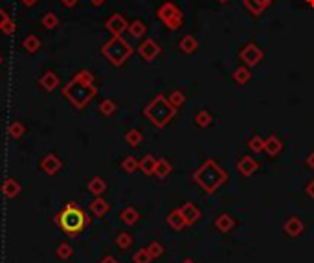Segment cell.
I'll return each mask as SVG.
<instances>
[{"instance_id":"1","label":"cell","mask_w":314,"mask_h":263,"mask_svg":"<svg viewBox=\"0 0 314 263\" xmlns=\"http://www.w3.org/2000/svg\"><path fill=\"white\" fill-rule=\"evenodd\" d=\"M55 221L59 223L61 230L68 237H77L90 224L88 215L77 206V202H68V204H65V208L59 212V215H55Z\"/></svg>"},{"instance_id":"2","label":"cell","mask_w":314,"mask_h":263,"mask_svg":"<svg viewBox=\"0 0 314 263\" xmlns=\"http://www.w3.org/2000/svg\"><path fill=\"white\" fill-rule=\"evenodd\" d=\"M195 182L204 188L206 193H215L221 184H224L228 179V173L219 166L215 160H206L199 170L195 171Z\"/></svg>"},{"instance_id":"3","label":"cell","mask_w":314,"mask_h":263,"mask_svg":"<svg viewBox=\"0 0 314 263\" xmlns=\"http://www.w3.org/2000/svg\"><path fill=\"white\" fill-rule=\"evenodd\" d=\"M144 114H145V118L153 123V125L162 129V127H166L167 123L174 118L176 109L171 105L169 100H167L164 94H158V96L144 109Z\"/></svg>"},{"instance_id":"4","label":"cell","mask_w":314,"mask_h":263,"mask_svg":"<svg viewBox=\"0 0 314 263\" xmlns=\"http://www.w3.org/2000/svg\"><path fill=\"white\" fill-rule=\"evenodd\" d=\"M65 96L68 98L77 109H83L88 101L96 96V88H94L92 83H85V81H81L79 78H74L68 85H66Z\"/></svg>"},{"instance_id":"5","label":"cell","mask_w":314,"mask_h":263,"mask_svg":"<svg viewBox=\"0 0 314 263\" xmlns=\"http://www.w3.org/2000/svg\"><path fill=\"white\" fill-rule=\"evenodd\" d=\"M103 55L112 63L114 66H122L123 63L132 55V46L123 39L122 35L120 37H112L110 41H107L103 46Z\"/></svg>"},{"instance_id":"6","label":"cell","mask_w":314,"mask_h":263,"mask_svg":"<svg viewBox=\"0 0 314 263\" xmlns=\"http://www.w3.org/2000/svg\"><path fill=\"white\" fill-rule=\"evenodd\" d=\"M156 17L162 21V24L171 31H176L182 28L184 24V13L182 9L173 2H164L160 8L156 9Z\"/></svg>"},{"instance_id":"7","label":"cell","mask_w":314,"mask_h":263,"mask_svg":"<svg viewBox=\"0 0 314 263\" xmlns=\"http://www.w3.org/2000/svg\"><path fill=\"white\" fill-rule=\"evenodd\" d=\"M239 57H241V61H243L244 65L248 66V68H252V66H258L259 63H261V59H263V50L259 48L258 44L248 43L243 50H241Z\"/></svg>"},{"instance_id":"8","label":"cell","mask_w":314,"mask_h":263,"mask_svg":"<svg viewBox=\"0 0 314 263\" xmlns=\"http://www.w3.org/2000/svg\"><path fill=\"white\" fill-rule=\"evenodd\" d=\"M160 52H162L160 44L154 39H145L138 48V53L144 57V61H153V59H156L160 55Z\"/></svg>"},{"instance_id":"9","label":"cell","mask_w":314,"mask_h":263,"mask_svg":"<svg viewBox=\"0 0 314 263\" xmlns=\"http://www.w3.org/2000/svg\"><path fill=\"white\" fill-rule=\"evenodd\" d=\"M105 28L112 33V37H120L123 33V31H127V28H129V22L125 21V17L120 13H114L112 17L109 18V21L105 22Z\"/></svg>"},{"instance_id":"10","label":"cell","mask_w":314,"mask_h":263,"mask_svg":"<svg viewBox=\"0 0 314 263\" xmlns=\"http://www.w3.org/2000/svg\"><path fill=\"white\" fill-rule=\"evenodd\" d=\"M258 170H259L258 160H256L253 157H250V155L239 158V162H237V171H239L243 177H252Z\"/></svg>"},{"instance_id":"11","label":"cell","mask_w":314,"mask_h":263,"mask_svg":"<svg viewBox=\"0 0 314 263\" xmlns=\"http://www.w3.org/2000/svg\"><path fill=\"white\" fill-rule=\"evenodd\" d=\"M179 210L188 227H191V224H195L197 221L201 219V210H199V206L193 204V202H186V204H182V208H179Z\"/></svg>"},{"instance_id":"12","label":"cell","mask_w":314,"mask_h":263,"mask_svg":"<svg viewBox=\"0 0 314 263\" xmlns=\"http://www.w3.org/2000/svg\"><path fill=\"white\" fill-rule=\"evenodd\" d=\"M283 230L285 234H287L288 237H298L303 234V230H305V224H303V221L300 219V217H288L287 221H285L283 224Z\"/></svg>"},{"instance_id":"13","label":"cell","mask_w":314,"mask_h":263,"mask_svg":"<svg viewBox=\"0 0 314 263\" xmlns=\"http://www.w3.org/2000/svg\"><path fill=\"white\" fill-rule=\"evenodd\" d=\"M61 167H63L61 158L55 157V155H52V153L46 155V157L41 160V170H43L44 173H48V175H55Z\"/></svg>"},{"instance_id":"14","label":"cell","mask_w":314,"mask_h":263,"mask_svg":"<svg viewBox=\"0 0 314 263\" xmlns=\"http://www.w3.org/2000/svg\"><path fill=\"white\" fill-rule=\"evenodd\" d=\"M244 2V8L248 9L252 15H261L268 6L272 4V0H243Z\"/></svg>"},{"instance_id":"15","label":"cell","mask_w":314,"mask_h":263,"mask_svg":"<svg viewBox=\"0 0 314 263\" xmlns=\"http://www.w3.org/2000/svg\"><path fill=\"white\" fill-rule=\"evenodd\" d=\"M233 227H235V219L231 217V215L228 214H221L215 219V228H217L219 232H223V234H228L233 230Z\"/></svg>"},{"instance_id":"16","label":"cell","mask_w":314,"mask_h":263,"mask_svg":"<svg viewBox=\"0 0 314 263\" xmlns=\"http://www.w3.org/2000/svg\"><path fill=\"white\" fill-rule=\"evenodd\" d=\"M281 149H283V144H281V140H279L278 136L270 135L268 138H265V153L266 155L276 157V155L281 153Z\"/></svg>"},{"instance_id":"17","label":"cell","mask_w":314,"mask_h":263,"mask_svg":"<svg viewBox=\"0 0 314 263\" xmlns=\"http://www.w3.org/2000/svg\"><path fill=\"white\" fill-rule=\"evenodd\" d=\"M179 48H180V52H184V53H195L197 50H199V41H197L193 35H184L182 39L179 41Z\"/></svg>"},{"instance_id":"18","label":"cell","mask_w":314,"mask_h":263,"mask_svg":"<svg viewBox=\"0 0 314 263\" xmlns=\"http://www.w3.org/2000/svg\"><path fill=\"white\" fill-rule=\"evenodd\" d=\"M167 224H169L173 230H182V228H186L188 224H186V221H184V217H182V214H180V210L176 208V210H173V212H169V215H167Z\"/></svg>"},{"instance_id":"19","label":"cell","mask_w":314,"mask_h":263,"mask_svg":"<svg viewBox=\"0 0 314 263\" xmlns=\"http://www.w3.org/2000/svg\"><path fill=\"white\" fill-rule=\"evenodd\" d=\"M171 171H173V166L167 158H158L156 160V167H154V175L158 179H167L171 175Z\"/></svg>"},{"instance_id":"20","label":"cell","mask_w":314,"mask_h":263,"mask_svg":"<svg viewBox=\"0 0 314 263\" xmlns=\"http://www.w3.org/2000/svg\"><path fill=\"white\" fill-rule=\"evenodd\" d=\"M41 87L44 88V90H48V92H52L53 88H57V85H59V78H57L55 72L48 70L46 74H43V78H41Z\"/></svg>"},{"instance_id":"21","label":"cell","mask_w":314,"mask_h":263,"mask_svg":"<svg viewBox=\"0 0 314 263\" xmlns=\"http://www.w3.org/2000/svg\"><path fill=\"white\" fill-rule=\"evenodd\" d=\"M2 192L8 199H13L17 197L18 193H21V184H18V180L15 179H6L4 184H2Z\"/></svg>"},{"instance_id":"22","label":"cell","mask_w":314,"mask_h":263,"mask_svg":"<svg viewBox=\"0 0 314 263\" xmlns=\"http://www.w3.org/2000/svg\"><path fill=\"white\" fill-rule=\"evenodd\" d=\"M231 78H233V81L239 85H246L252 79V72H250V68L246 65L244 66H239V68H235L233 70V74H231Z\"/></svg>"},{"instance_id":"23","label":"cell","mask_w":314,"mask_h":263,"mask_svg":"<svg viewBox=\"0 0 314 263\" xmlns=\"http://www.w3.org/2000/svg\"><path fill=\"white\" fill-rule=\"evenodd\" d=\"M90 210H92V214L96 215V217H103V215L110 210V206H109V202L105 201V199L96 197V199H94V201H92Z\"/></svg>"},{"instance_id":"24","label":"cell","mask_w":314,"mask_h":263,"mask_svg":"<svg viewBox=\"0 0 314 263\" xmlns=\"http://www.w3.org/2000/svg\"><path fill=\"white\" fill-rule=\"evenodd\" d=\"M120 219H122L125 224H129V227H132V224L138 223L140 214H138V210H136V208L127 206L125 210H122V214H120Z\"/></svg>"},{"instance_id":"25","label":"cell","mask_w":314,"mask_h":263,"mask_svg":"<svg viewBox=\"0 0 314 263\" xmlns=\"http://www.w3.org/2000/svg\"><path fill=\"white\" fill-rule=\"evenodd\" d=\"M156 160L153 155H145L142 160H140V170L144 171L145 175H154V167H156Z\"/></svg>"},{"instance_id":"26","label":"cell","mask_w":314,"mask_h":263,"mask_svg":"<svg viewBox=\"0 0 314 263\" xmlns=\"http://www.w3.org/2000/svg\"><path fill=\"white\" fill-rule=\"evenodd\" d=\"M195 123L199 125V127L206 129V127H209V125L213 123V116H211V112H208L206 109H202V110H199V112H197Z\"/></svg>"},{"instance_id":"27","label":"cell","mask_w":314,"mask_h":263,"mask_svg":"<svg viewBox=\"0 0 314 263\" xmlns=\"http://www.w3.org/2000/svg\"><path fill=\"white\" fill-rule=\"evenodd\" d=\"M107 190V184H105V180L101 177H94V179L88 182V192L94 193L96 197H101V193Z\"/></svg>"},{"instance_id":"28","label":"cell","mask_w":314,"mask_h":263,"mask_svg":"<svg viewBox=\"0 0 314 263\" xmlns=\"http://www.w3.org/2000/svg\"><path fill=\"white\" fill-rule=\"evenodd\" d=\"M127 31L131 33V37H134V39H140V37L145 35V31H147V26H145L142 21H134L129 24V28H127Z\"/></svg>"},{"instance_id":"29","label":"cell","mask_w":314,"mask_h":263,"mask_svg":"<svg viewBox=\"0 0 314 263\" xmlns=\"http://www.w3.org/2000/svg\"><path fill=\"white\" fill-rule=\"evenodd\" d=\"M125 142L131 145V147H138V145L144 142V135H142V131H138V129H131V131H127Z\"/></svg>"},{"instance_id":"30","label":"cell","mask_w":314,"mask_h":263,"mask_svg":"<svg viewBox=\"0 0 314 263\" xmlns=\"http://www.w3.org/2000/svg\"><path fill=\"white\" fill-rule=\"evenodd\" d=\"M132 236L129 232H120L118 236H116V247H120L122 250H127L132 247Z\"/></svg>"},{"instance_id":"31","label":"cell","mask_w":314,"mask_h":263,"mask_svg":"<svg viewBox=\"0 0 314 263\" xmlns=\"http://www.w3.org/2000/svg\"><path fill=\"white\" fill-rule=\"evenodd\" d=\"M122 167H123V171H125V173H134L136 170H140V160L132 157V155H129V157L123 158Z\"/></svg>"},{"instance_id":"32","label":"cell","mask_w":314,"mask_h":263,"mask_svg":"<svg viewBox=\"0 0 314 263\" xmlns=\"http://www.w3.org/2000/svg\"><path fill=\"white\" fill-rule=\"evenodd\" d=\"M167 100H169V103L174 107V109H179V107H182L184 103H186V96H184L182 90H173Z\"/></svg>"},{"instance_id":"33","label":"cell","mask_w":314,"mask_h":263,"mask_svg":"<svg viewBox=\"0 0 314 263\" xmlns=\"http://www.w3.org/2000/svg\"><path fill=\"white\" fill-rule=\"evenodd\" d=\"M55 254H57V258H61V259H70L74 256V249H72V245H68V243H61V245L57 247Z\"/></svg>"},{"instance_id":"34","label":"cell","mask_w":314,"mask_h":263,"mask_svg":"<svg viewBox=\"0 0 314 263\" xmlns=\"http://www.w3.org/2000/svg\"><path fill=\"white\" fill-rule=\"evenodd\" d=\"M248 147L256 153H263L265 151V138L263 136H252L248 140Z\"/></svg>"},{"instance_id":"35","label":"cell","mask_w":314,"mask_h":263,"mask_svg":"<svg viewBox=\"0 0 314 263\" xmlns=\"http://www.w3.org/2000/svg\"><path fill=\"white\" fill-rule=\"evenodd\" d=\"M22 44H24V48H26L30 53L37 52V50L41 48V41L37 39V37H35V35H28L26 39L22 41Z\"/></svg>"},{"instance_id":"36","label":"cell","mask_w":314,"mask_h":263,"mask_svg":"<svg viewBox=\"0 0 314 263\" xmlns=\"http://www.w3.org/2000/svg\"><path fill=\"white\" fill-rule=\"evenodd\" d=\"M132 261L134 263H151L153 261V258H151L147 249H140V250H136L134 256H132Z\"/></svg>"},{"instance_id":"37","label":"cell","mask_w":314,"mask_h":263,"mask_svg":"<svg viewBox=\"0 0 314 263\" xmlns=\"http://www.w3.org/2000/svg\"><path fill=\"white\" fill-rule=\"evenodd\" d=\"M100 112L103 114V116H112V114L116 112V103H114L112 100H103L100 105Z\"/></svg>"},{"instance_id":"38","label":"cell","mask_w":314,"mask_h":263,"mask_svg":"<svg viewBox=\"0 0 314 263\" xmlns=\"http://www.w3.org/2000/svg\"><path fill=\"white\" fill-rule=\"evenodd\" d=\"M8 133H9V136H11V138H15V140H17V138H21V136L24 135L26 131H24V125H22L21 122H13L11 125H9Z\"/></svg>"},{"instance_id":"39","label":"cell","mask_w":314,"mask_h":263,"mask_svg":"<svg viewBox=\"0 0 314 263\" xmlns=\"http://www.w3.org/2000/svg\"><path fill=\"white\" fill-rule=\"evenodd\" d=\"M57 24H59V21H57L55 13H46L43 17V26L46 30H53V28H57Z\"/></svg>"},{"instance_id":"40","label":"cell","mask_w":314,"mask_h":263,"mask_svg":"<svg viewBox=\"0 0 314 263\" xmlns=\"http://www.w3.org/2000/svg\"><path fill=\"white\" fill-rule=\"evenodd\" d=\"M147 250H149V254H151V258L153 259L160 258V256L164 254V247H162V243H158V241L151 243V245L147 247Z\"/></svg>"},{"instance_id":"41","label":"cell","mask_w":314,"mask_h":263,"mask_svg":"<svg viewBox=\"0 0 314 263\" xmlns=\"http://www.w3.org/2000/svg\"><path fill=\"white\" fill-rule=\"evenodd\" d=\"M2 31H4V33H11V31H15V22L8 21L4 24V28H2Z\"/></svg>"},{"instance_id":"42","label":"cell","mask_w":314,"mask_h":263,"mask_svg":"<svg viewBox=\"0 0 314 263\" xmlns=\"http://www.w3.org/2000/svg\"><path fill=\"white\" fill-rule=\"evenodd\" d=\"M305 192H307V195H309V197H310V199H312V201H314V180H310L309 184H307Z\"/></svg>"},{"instance_id":"43","label":"cell","mask_w":314,"mask_h":263,"mask_svg":"<svg viewBox=\"0 0 314 263\" xmlns=\"http://www.w3.org/2000/svg\"><path fill=\"white\" fill-rule=\"evenodd\" d=\"M8 21H9V18L6 17V13H4V11H2V8H0V30L4 28V24H6V22H8Z\"/></svg>"},{"instance_id":"44","label":"cell","mask_w":314,"mask_h":263,"mask_svg":"<svg viewBox=\"0 0 314 263\" xmlns=\"http://www.w3.org/2000/svg\"><path fill=\"white\" fill-rule=\"evenodd\" d=\"M100 263H120V261H118V259H116V258H114V256H110V254H109V256H105V258L101 259Z\"/></svg>"},{"instance_id":"45","label":"cell","mask_w":314,"mask_h":263,"mask_svg":"<svg viewBox=\"0 0 314 263\" xmlns=\"http://www.w3.org/2000/svg\"><path fill=\"white\" fill-rule=\"evenodd\" d=\"M307 166H309L310 170L314 171V151H312V153L309 155V157H307Z\"/></svg>"},{"instance_id":"46","label":"cell","mask_w":314,"mask_h":263,"mask_svg":"<svg viewBox=\"0 0 314 263\" xmlns=\"http://www.w3.org/2000/svg\"><path fill=\"white\" fill-rule=\"evenodd\" d=\"M61 2L66 6V8H74V6L77 4V0H61Z\"/></svg>"},{"instance_id":"47","label":"cell","mask_w":314,"mask_h":263,"mask_svg":"<svg viewBox=\"0 0 314 263\" xmlns=\"http://www.w3.org/2000/svg\"><path fill=\"white\" fill-rule=\"evenodd\" d=\"M22 4H24V6H28V8H31V6H35V4H37V0H22Z\"/></svg>"},{"instance_id":"48","label":"cell","mask_w":314,"mask_h":263,"mask_svg":"<svg viewBox=\"0 0 314 263\" xmlns=\"http://www.w3.org/2000/svg\"><path fill=\"white\" fill-rule=\"evenodd\" d=\"M90 2H92V4H103V2H105V0H90Z\"/></svg>"},{"instance_id":"49","label":"cell","mask_w":314,"mask_h":263,"mask_svg":"<svg viewBox=\"0 0 314 263\" xmlns=\"http://www.w3.org/2000/svg\"><path fill=\"white\" fill-rule=\"evenodd\" d=\"M307 4H309L310 8H314V0H307Z\"/></svg>"},{"instance_id":"50","label":"cell","mask_w":314,"mask_h":263,"mask_svg":"<svg viewBox=\"0 0 314 263\" xmlns=\"http://www.w3.org/2000/svg\"><path fill=\"white\" fill-rule=\"evenodd\" d=\"M182 263H193V261H191V259H184Z\"/></svg>"},{"instance_id":"51","label":"cell","mask_w":314,"mask_h":263,"mask_svg":"<svg viewBox=\"0 0 314 263\" xmlns=\"http://www.w3.org/2000/svg\"><path fill=\"white\" fill-rule=\"evenodd\" d=\"M217 2H221V4H224V2H228V0H217Z\"/></svg>"},{"instance_id":"52","label":"cell","mask_w":314,"mask_h":263,"mask_svg":"<svg viewBox=\"0 0 314 263\" xmlns=\"http://www.w3.org/2000/svg\"><path fill=\"white\" fill-rule=\"evenodd\" d=\"M0 63H2V55H0Z\"/></svg>"}]
</instances>
